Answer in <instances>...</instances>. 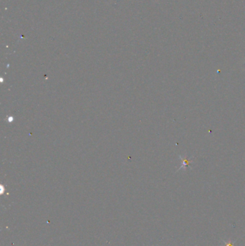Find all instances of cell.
<instances>
[{
    "label": "cell",
    "instance_id": "obj_1",
    "mask_svg": "<svg viewBox=\"0 0 245 246\" xmlns=\"http://www.w3.org/2000/svg\"><path fill=\"white\" fill-rule=\"evenodd\" d=\"M224 243L225 244V246H234V243L235 242H233V241H231V242H229V241H225L224 240Z\"/></svg>",
    "mask_w": 245,
    "mask_h": 246
}]
</instances>
